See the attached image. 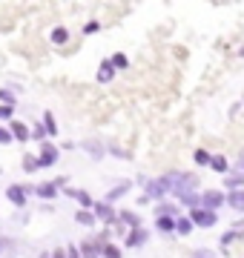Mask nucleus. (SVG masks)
Instances as JSON below:
<instances>
[{
    "instance_id": "nucleus-3",
    "label": "nucleus",
    "mask_w": 244,
    "mask_h": 258,
    "mask_svg": "<svg viewBox=\"0 0 244 258\" xmlns=\"http://www.w3.org/2000/svg\"><path fill=\"white\" fill-rule=\"evenodd\" d=\"M144 195H147L150 201H155V204H161V201H164V198L169 195V181H167V175L150 178V181L144 184Z\"/></svg>"
},
{
    "instance_id": "nucleus-26",
    "label": "nucleus",
    "mask_w": 244,
    "mask_h": 258,
    "mask_svg": "<svg viewBox=\"0 0 244 258\" xmlns=\"http://www.w3.org/2000/svg\"><path fill=\"white\" fill-rule=\"evenodd\" d=\"M181 207H187V210H196V207H201V195L198 192H187V195H181L178 198Z\"/></svg>"
},
{
    "instance_id": "nucleus-19",
    "label": "nucleus",
    "mask_w": 244,
    "mask_h": 258,
    "mask_svg": "<svg viewBox=\"0 0 244 258\" xmlns=\"http://www.w3.org/2000/svg\"><path fill=\"white\" fill-rule=\"evenodd\" d=\"M40 123H43V129H46V135L49 138H55L57 132H60V129H57V118H55V112H43V118H40Z\"/></svg>"
},
{
    "instance_id": "nucleus-25",
    "label": "nucleus",
    "mask_w": 244,
    "mask_h": 258,
    "mask_svg": "<svg viewBox=\"0 0 244 258\" xmlns=\"http://www.w3.org/2000/svg\"><path fill=\"white\" fill-rule=\"evenodd\" d=\"M155 215H169V218H178V207L169 201H161L155 204Z\"/></svg>"
},
{
    "instance_id": "nucleus-28",
    "label": "nucleus",
    "mask_w": 244,
    "mask_h": 258,
    "mask_svg": "<svg viewBox=\"0 0 244 258\" xmlns=\"http://www.w3.org/2000/svg\"><path fill=\"white\" fill-rule=\"evenodd\" d=\"M101 258H124V252H121V247H118L115 241H106V244H103V255Z\"/></svg>"
},
{
    "instance_id": "nucleus-40",
    "label": "nucleus",
    "mask_w": 244,
    "mask_h": 258,
    "mask_svg": "<svg viewBox=\"0 0 244 258\" xmlns=\"http://www.w3.org/2000/svg\"><path fill=\"white\" fill-rule=\"evenodd\" d=\"M52 258H66V247H57V249H52Z\"/></svg>"
},
{
    "instance_id": "nucleus-10",
    "label": "nucleus",
    "mask_w": 244,
    "mask_h": 258,
    "mask_svg": "<svg viewBox=\"0 0 244 258\" xmlns=\"http://www.w3.org/2000/svg\"><path fill=\"white\" fill-rule=\"evenodd\" d=\"M9 132H12V141H18V144H26L29 138H32V126L29 123H23V120H9Z\"/></svg>"
},
{
    "instance_id": "nucleus-29",
    "label": "nucleus",
    "mask_w": 244,
    "mask_h": 258,
    "mask_svg": "<svg viewBox=\"0 0 244 258\" xmlns=\"http://www.w3.org/2000/svg\"><path fill=\"white\" fill-rule=\"evenodd\" d=\"M193 161H196L198 166H210V161H213V152H207V149H196V152H193Z\"/></svg>"
},
{
    "instance_id": "nucleus-20",
    "label": "nucleus",
    "mask_w": 244,
    "mask_h": 258,
    "mask_svg": "<svg viewBox=\"0 0 244 258\" xmlns=\"http://www.w3.org/2000/svg\"><path fill=\"white\" fill-rule=\"evenodd\" d=\"M227 207L235 212H244V189H233L227 192Z\"/></svg>"
},
{
    "instance_id": "nucleus-30",
    "label": "nucleus",
    "mask_w": 244,
    "mask_h": 258,
    "mask_svg": "<svg viewBox=\"0 0 244 258\" xmlns=\"http://www.w3.org/2000/svg\"><path fill=\"white\" fill-rule=\"evenodd\" d=\"M0 103L3 106H15L18 103V95L12 92V89H6V86H0Z\"/></svg>"
},
{
    "instance_id": "nucleus-8",
    "label": "nucleus",
    "mask_w": 244,
    "mask_h": 258,
    "mask_svg": "<svg viewBox=\"0 0 244 258\" xmlns=\"http://www.w3.org/2000/svg\"><path fill=\"white\" fill-rule=\"evenodd\" d=\"M221 204H227V195L221 192V189H207V192H201V207L210 212H216Z\"/></svg>"
},
{
    "instance_id": "nucleus-36",
    "label": "nucleus",
    "mask_w": 244,
    "mask_h": 258,
    "mask_svg": "<svg viewBox=\"0 0 244 258\" xmlns=\"http://www.w3.org/2000/svg\"><path fill=\"white\" fill-rule=\"evenodd\" d=\"M98 29H101V23L98 20H89V23H84V35H95Z\"/></svg>"
},
{
    "instance_id": "nucleus-16",
    "label": "nucleus",
    "mask_w": 244,
    "mask_h": 258,
    "mask_svg": "<svg viewBox=\"0 0 244 258\" xmlns=\"http://www.w3.org/2000/svg\"><path fill=\"white\" fill-rule=\"evenodd\" d=\"M20 247H18V241L9 238V235H0V258H18Z\"/></svg>"
},
{
    "instance_id": "nucleus-31",
    "label": "nucleus",
    "mask_w": 244,
    "mask_h": 258,
    "mask_svg": "<svg viewBox=\"0 0 244 258\" xmlns=\"http://www.w3.org/2000/svg\"><path fill=\"white\" fill-rule=\"evenodd\" d=\"M40 164H38V155H26L23 152V172H38Z\"/></svg>"
},
{
    "instance_id": "nucleus-7",
    "label": "nucleus",
    "mask_w": 244,
    "mask_h": 258,
    "mask_svg": "<svg viewBox=\"0 0 244 258\" xmlns=\"http://www.w3.org/2000/svg\"><path fill=\"white\" fill-rule=\"evenodd\" d=\"M92 215H95V221L106 224V227H115V224H118V212H115L106 201H95L92 204Z\"/></svg>"
},
{
    "instance_id": "nucleus-35",
    "label": "nucleus",
    "mask_w": 244,
    "mask_h": 258,
    "mask_svg": "<svg viewBox=\"0 0 244 258\" xmlns=\"http://www.w3.org/2000/svg\"><path fill=\"white\" fill-rule=\"evenodd\" d=\"M0 120H15V106H3L0 103Z\"/></svg>"
},
{
    "instance_id": "nucleus-21",
    "label": "nucleus",
    "mask_w": 244,
    "mask_h": 258,
    "mask_svg": "<svg viewBox=\"0 0 244 258\" xmlns=\"http://www.w3.org/2000/svg\"><path fill=\"white\" fill-rule=\"evenodd\" d=\"M49 40H52L55 46H66V43H69V29H66V26H55L52 32H49Z\"/></svg>"
},
{
    "instance_id": "nucleus-9",
    "label": "nucleus",
    "mask_w": 244,
    "mask_h": 258,
    "mask_svg": "<svg viewBox=\"0 0 244 258\" xmlns=\"http://www.w3.org/2000/svg\"><path fill=\"white\" fill-rule=\"evenodd\" d=\"M147 241H150V232H147V227H138V230H130L127 235H124V247L138 249V247H144Z\"/></svg>"
},
{
    "instance_id": "nucleus-38",
    "label": "nucleus",
    "mask_w": 244,
    "mask_h": 258,
    "mask_svg": "<svg viewBox=\"0 0 244 258\" xmlns=\"http://www.w3.org/2000/svg\"><path fill=\"white\" fill-rule=\"evenodd\" d=\"M66 258H81V249H78L75 244H69V247H66Z\"/></svg>"
},
{
    "instance_id": "nucleus-24",
    "label": "nucleus",
    "mask_w": 244,
    "mask_h": 258,
    "mask_svg": "<svg viewBox=\"0 0 244 258\" xmlns=\"http://www.w3.org/2000/svg\"><path fill=\"white\" fill-rule=\"evenodd\" d=\"M193 230H196V227H193V221H190L187 215H178V218H175V232H178V235H184V238H187Z\"/></svg>"
},
{
    "instance_id": "nucleus-37",
    "label": "nucleus",
    "mask_w": 244,
    "mask_h": 258,
    "mask_svg": "<svg viewBox=\"0 0 244 258\" xmlns=\"http://www.w3.org/2000/svg\"><path fill=\"white\" fill-rule=\"evenodd\" d=\"M0 144H12V132H9V126H0Z\"/></svg>"
},
{
    "instance_id": "nucleus-32",
    "label": "nucleus",
    "mask_w": 244,
    "mask_h": 258,
    "mask_svg": "<svg viewBox=\"0 0 244 258\" xmlns=\"http://www.w3.org/2000/svg\"><path fill=\"white\" fill-rule=\"evenodd\" d=\"M109 60H112V66H115V72H118V69H127V66H130V57L124 55V52H115V55L109 57Z\"/></svg>"
},
{
    "instance_id": "nucleus-33",
    "label": "nucleus",
    "mask_w": 244,
    "mask_h": 258,
    "mask_svg": "<svg viewBox=\"0 0 244 258\" xmlns=\"http://www.w3.org/2000/svg\"><path fill=\"white\" fill-rule=\"evenodd\" d=\"M106 152H109V155H115V158H121V161H130V158H132V152L121 149L118 144H109V147H106Z\"/></svg>"
},
{
    "instance_id": "nucleus-1",
    "label": "nucleus",
    "mask_w": 244,
    "mask_h": 258,
    "mask_svg": "<svg viewBox=\"0 0 244 258\" xmlns=\"http://www.w3.org/2000/svg\"><path fill=\"white\" fill-rule=\"evenodd\" d=\"M167 181H169V195H175V198L198 189V175H193V172H167Z\"/></svg>"
},
{
    "instance_id": "nucleus-22",
    "label": "nucleus",
    "mask_w": 244,
    "mask_h": 258,
    "mask_svg": "<svg viewBox=\"0 0 244 258\" xmlns=\"http://www.w3.org/2000/svg\"><path fill=\"white\" fill-rule=\"evenodd\" d=\"M238 238H241V232L238 230H227L224 235H221V241H218V244H221V252H230V247H233Z\"/></svg>"
},
{
    "instance_id": "nucleus-41",
    "label": "nucleus",
    "mask_w": 244,
    "mask_h": 258,
    "mask_svg": "<svg viewBox=\"0 0 244 258\" xmlns=\"http://www.w3.org/2000/svg\"><path fill=\"white\" fill-rule=\"evenodd\" d=\"M238 164H244V149H241V152H238Z\"/></svg>"
},
{
    "instance_id": "nucleus-17",
    "label": "nucleus",
    "mask_w": 244,
    "mask_h": 258,
    "mask_svg": "<svg viewBox=\"0 0 244 258\" xmlns=\"http://www.w3.org/2000/svg\"><path fill=\"white\" fill-rule=\"evenodd\" d=\"M95 81H98V83H112L115 81V66H112V60H109V57H106V60H101Z\"/></svg>"
},
{
    "instance_id": "nucleus-39",
    "label": "nucleus",
    "mask_w": 244,
    "mask_h": 258,
    "mask_svg": "<svg viewBox=\"0 0 244 258\" xmlns=\"http://www.w3.org/2000/svg\"><path fill=\"white\" fill-rule=\"evenodd\" d=\"M196 258H216L213 249H196Z\"/></svg>"
},
{
    "instance_id": "nucleus-34",
    "label": "nucleus",
    "mask_w": 244,
    "mask_h": 258,
    "mask_svg": "<svg viewBox=\"0 0 244 258\" xmlns=\"http://www.w3.org/2000/svg\"><path fill=\"white\" fill-rule=\"evenodd\" d=\"M32 138L38 141V144H43V141L49 138V135H46V129H43V123H35V126H32Z\"/></svg>"
},
{
    "instance_id": "nucleus-13",
    "label": "nucleus",
    "mask_w": 244,
    "mask_h": 258,
    "mask_svg": "<svg viewBox=\"0 0 244 258\" xmlns=\"http://www.w3.org/2000/svg\"><path fill=\"white\" fill-rule=\"evenodd\" d=\"M32 195L43 198V204H46V201H52V198H57V184L55 181H40V184H35Z\"/></svg>"
},
{
    "instance_id": "nucleus-6",
    "label": "nucleus",
    "mask_w": 244,
    "mask_h": 258,
    "mask_svg": "<svg viewBox=\"0 0 244 258\" xmlns=\"http://www.w3.org/2000/svg\"><path fill=\"white\" fill-rule=\"evenodd\" d=\"M57 158H60V147H55L52 141H43V144H40V149H38V164H40V169L55 166Z\"/></svg>"
},
{
    "instance_id": "nucleus-12",
    "label": "nucleus",
    "mask_w": 244,
    "mask_h": 258,
    "mask_svg": "<svg viewBox=\"0 0 244 258\" xmlns=\"http://www.w3.org/2000/svg\"><path fill=\"white\" fill-rule=\"evenodd\" d=\"M66 192V198H75L78 204H81V210H92V204H95V198L86 189H75V186H66L64 189Z\"/></svg>"
},
{
    "instance_id": "nucleus-15",
    "label": "nucleus",
    "mask_w": 244,
    "mask_h": 258,
    "mask_svg": "<svg viewBox=\"0 0 244 258\" xmlns=\"http://www.w3.org/2000/svg\"><path fill=\"white\" fill-rule=\"evenodd\" d=\"M118 221H121L124 227H130V230H138V227H144L141 215H138L135 210H121V212H118Z\"/></svg>"
},
{
    "instance_id": "nucleus-4",
    "label": "nucleus",
    "mask_w": 244,
    "mask_h": 258,
    "mask_svg": "<svg viewBox=\"0 0 244 258\" xmlns=\"http://www.w3.org/2000/svg\"><path fill=\"white\" fill-rule=\"evenodd\" d=\"M32 189H35V186H29V184H9L6 186V201H9L12 207H18V210H26Z\"/></svg>"
},
{
    "instance_id": "nucleus-14",
    "label": "nucleus",
    "mask_w": 244,
    "mask_h": 258,
    "mask_svg": "<svg viewBox=\"0 0 244 258\" xmlns=\"http://www.w3.org/2000/svg\"><path fill=\"white\" fill-rule=\"evenodd\" d=\"M81 149H84L86 155L92 158V161H101L103 155H106V147H103L101 141L98 138H89V141H84V144H81Z\"/></svg>"
},
{
    "instance_id": "nucleus-23",
    "label": "nucleus",
    "mask_w": 244,
    "mask_h": 258,
    "mask_svg": "<svg viewBox=\"0 0 244 258\" xmlns=\"http://www.w3.org/2000/svg\"><path fill=\"white\" fill-rule=\"evenodd\" d=\"M210 169H213V172H218V175H227V172H230V164H227L224 155H213V161H210Z\"/></svg>"
},
{
    "instance_id": "nucleus-42",
    "label": "nucleus",
    "mask_w": 244,
    "mask_h": 258,
    "mask_svg": "<svg viewBox=\"0 0 244 258\" xmlns=\"http://www.w3.org/2000/svg\"><path fill=\"white\" fill-rule=\"evenodd\" d=\"M38 258H52V252H40V255Z\"/></svg>"
},
{
    "instance_id": "nucleus-2",
    "label": "nucleus",
    "mask_w": 244,
    "mask_h": 258,
    "mask_svg": "<svg viewBox=\"0 0 244 258\" xmlns=\"http://www.w3.org/2000/svg\"><path fill=\"white\" fill-rule=\"evenodd\" d=\"M106 241H112V232L103 230L101 235H86L81 244H78V249H81V258H101L103 255V244Z\"/></svg>"
},
{
    "instance_id": "nucleus-11",
    "label": "nucleus",
    "mask_w": 244,
    "mask_h": 258,
    "mask_svg": "<svg viewBox=\"0 0 244 258\" xmlns=\"http://www.w3.org/2000/svg\"><path fill=\"white\" fill-rule=\"evenodd\" d=\"M130 189H132V181H118L112 189H106V195H103L101 201H106L109 207H112L115 201H121L124 195H130Z\"/></svg>"
},
{
    "instance_id": "nucleus-5",
    "label": "nucleus",
    "mask_w": 244,
    "mask_h": 258,
    "mask_svg": "<svg viewBox=\"0 0 244 258\" xmlns=\"http://www.w3.org/2000/svg\"><path fill=\"white\" fill-rule=\"evenodd\" d=\"M187 218L193 221V227H201V230H213V227L218 224V215H216V212H210V210H204V207L190 210Z\"/></svg>"
},
{
    "instance_id": "nucleus-18",
    "label": "nucleus",
    "mask_w": 244,
    "mask_h": 258,
    "mask_svg": "<svg viewBox=\"0 0 244 258\" xmlns=\"http://www.w3.org/2000/svg\"><path fill=\"white\" fill-rule=\"evenodd\" d=\"M155 232H158V235H172V232H175V218H169V215H155Z\"/></svg>"
},
{
    "instance_id": "nucleus-27",
    "label": "nucleus",
    "mask_w": 244,
    "mask_h": 258,
    "mask_svg": "<svg viewBox=\"0 0 244 258\" xmlns=\"http://www.w3.org/2000/svg\"><path fill=\"white\" fill-rule=\"evenodd\" d=\"M75 221L81 224V227H95V215H92V210H78L75 212Z\"/></svg>"
}]
</instances>
